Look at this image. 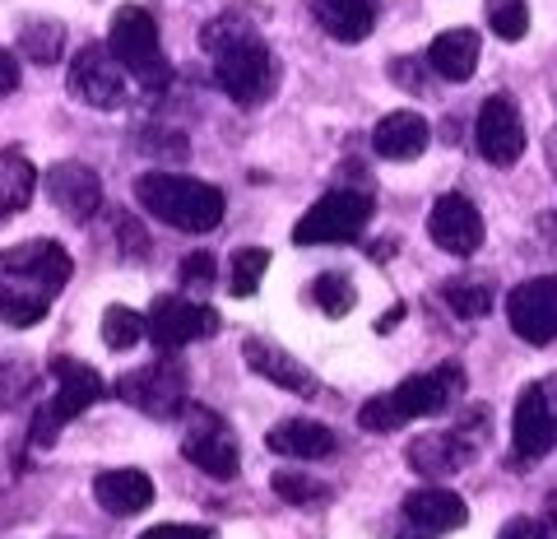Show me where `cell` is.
Here are the masks:
<instances>
[{"label": "cell", "instance_id": "obj_5", "mask_svg": "<svg viewBox=\"0 0 557 539\" xmlns=\"http://www.w3.org/2000/svg\"><path fill=\"white\" fill-rule=\"evenodd\" d=\"M108 47H112V57L121 61V71H126L139 89L163 94L172 84V65H168L163 42H159V24H153V14L145 5H121L112 14Z\"/></svg>", "mask_w": 557, "mask_h": 539}, {"label": "cell", "instance_id": "obj_7", "mask_svg": "<svg viewBox=\"0 0 557 539\" xmlns=\"http://www.w3.org/2000/svg\"><path fill=\"white\" fill-rule=\"evenodd\" d=\"M186 387H190V377H186L182 363L177 358H159V363H145V368L116 377L112 391L126 400L131 409L149 414V419H182V409L190 405Z\"/></svg>", "mask_w": 557, "mask_h": 539}, {"label": "cell", "instance_id": "obj_14", "mask_svg": "<svg viewBox=\"0 0 557 539\" xmlns=\"http://www.w3.org/2000/svg\"><path fill=\"white\" fill-rule=\"evenodd\" d=\"M483 233L487 229H483L479 205L469 196H460V191H446L428 215V237L450 256H474L483 247Z\"/></svg>", "mask_w": 557, "mask_h": 539}, {"label": "cell", "instance_id": "obj_6", "mask_svg": "<svg viewBox=\"0 0 557 539\" xmlns=\"http://www.w3.org/2000/svg\"><path fill=\"white\" fill-rule=\"evenodd\" d=\"M372 210H376V200L368 196V191H358V186H335V191H325V196L298 219V229H293V242H298V247H330V242H354V237H362V229L372 223Z\"/></svg>", "mask_w": 557, "mask_h": 539}, {"label": "cell", "instance_id": "obj_3", "mask_svg": "<svg viewBox=\"0 0 557 539\" xmlns=\"http://www.w3.org/2000/svg\"><path fill=\"white\" fill-rule=\"evenodd\" d=\"M135 200L159 223L182 233H214L223 223V210H228L219 186L186 177V172H145V177H135Z\"/></svg>", "mask_w": 557, "mask_h": 539}, {"label": "cell", "instance_id": "obj_23", "mask_svg": "<svg viewBox=\"0 0 557 539\" xmlns=\"http://www.w3.org/2000/svg\"><path fill=\"white\" fill-rule=\"evenodd\" d=\"M479 51H483V38L474 28H446V33H437L432 38V47H428V65L437 71L442 79H450V84H460V79H469L479 71Z\"/></svg>", "mask_w": 557, "mask_h": 539}, {"label": "cell", "instance_id": "obj_12", "mask_svg": "<svg viewBox=\"0 0 557 539\" xmlns=\"http://www.w3.org/2000/svg\"><path fill=\"white\" fill-rule=\"evenodd\" d=\"M507 321L525 344L557 340V274H539L507 293Z\"/></svg>", "mask_w": 557, "mask_h": 539}, {"label": "cell", "instance_id": "obj_2", "mask_svg": "<svg viewBox=\"0 0 557 539\" xmlns=\"http://www.w3.org/2000/svg\"><path fill=\"white\" fill-rule=\"evenodd\" d=\"M200 47L209 51V61H214V84L237 108H260V102L274 94V84H278L274 51L251 20L219 14L214 24L200 28Z\"/></svg>", "mask_w": 557, "mask_h": 539}, {"label": "cell", "instance_id": "obj_32", "mask_svg": "<svg viewBox=\"0 0 557 539\" xmlns=\"http://www.w3.org/2000/svg\"><path fill=\"white\" fill-rule=\"evenodd\" d=\"M270 489H274L278 498H284V502H293V507H311V502H325V493H330L325 483L298 475V469H274Z\"/></svg>", "mask_w": 557, "mask_h": 539}, {"label": "cell", "instance_id": "obj_21", "mask_svg": "<svg viewBox=\"0 0 557 539\" xmlns=\"http://www.w3.org/2000/svg\"><path fill=\"white\" fill-rule=\"evenodd\" d=\"M94 498L108 516H135L153 502V479L145 469H102L94 479Z\"/></svg>", "mask_w": 557, "mask_h": 539}, {"label": "cell", "instance_id": "obj_18", "mask_svg": "<svg viewBox=\"0 0 557 539\" xmlns=\"http://www.w3.org/2000/svg\"><path fill=\"white\" fill-rule=\"evenodd\" d=\"M242 358H247V368L256 377L274 381V387H284L293 395H317V377H311L307 363H298L288 350H278V344H270L265 335H251L247 344H242Z\"/></svg>", "mask_w": 557, "mask_h": 539}, {"label": "cell", "instance_id": "obj_16", "mask_svg": "<svg viewBox=\"0 0 557 539\" xmlns=\"http://www.w3.org/2000/svg\"><path fill=\"white\" fill-rule=\"evenodd\" d=\"M557 442V414H553V400L544 387H525L516 400V414H511V446L520 461H544L548 446Z\"/></svg>", "mask_w": 557, "mask_h": 539}, {"label": "cell", "instance_id": "obj_4", "mask_svg": "<svg viewBox=\"0 0 557 539\" xmlns=\"http://www.w3.org/2000/svg\"><path fill=\"white\" fill-rule=\"evenodd\" d=\"M460 387H465L460 363H442V368H432V372L399 381L386 395H372L368 405L358 409V424L368 432H395L413 419H432V414L450 409V400L460 395Z\"/></svg>", "mask_w": 557, "mask_h": 539}, {"label": "cell", "instance_id": "obj_26", "mask_svg": "<svg viewBox=\"0 0 557 539\" xmlns=\"http://www.w3.org/2000/svg\"><path fill=\"white\" fill-rule=\"evenodd\" d=\"M442 303L456 311L460 321H483L487 311H493L497 293H493V284H487V280H479V274H456V280L442 284Z\"/></svg>", "mask_w": 557, "mask_h": 539}, {"label": "cell", "instance_id": "obj_24", "mask_svg": "<svg viewBox=\"0 0 557 539\" xmlns=\"http://www.w3.org/2000/svg\"><path fill=\"white\" fill-rule=\"evenodd\" d=\"M317 24L330 33L335 42H362L376 28V0H311Z\"/></svg>", "mask_w": 557, "mask_h": 539}, {"label": "cell", "instance_id": "obj_30", "mask_svg": "<svg viewBox=\"0 0 557 539\" xmlns=\"http://www.w3.org/2000/svg\"><path fill=\"white\" fill-rule=\"evenodd\" d=\"M265 270H270L265 247H237L233 266H228V293L233 298H251V293L260 289V280H265Z\"/></svg>", "mask_w": 557, "mask_h": 539}, {"label": "cell", "instance_id": "obj_17", "mask_svg": "<svg viewBox=\"0 0 557 539\" xmlns=\"http://www.w3.org/2000/svg\"><path fill=\"white\" fill-rule=\"evenodd\" d=\"M51 377H57V395H51V419H57L61 428L70 419H79L89 405H98L102 395H108V381L98 377V368H89V363H79V358H65L57 354L51 358Z\"/></svg>", "mask_w": 557, "mask_h": 539}, {"label": "cell", "instance_id": "obj_25", "mask_svg": "<svg viewBox=\"0 0 557 539\" xmlns=\"http://www.w3.org/2000/svg\"><path fill=\"white\" fill-rule=\"evenodd\" d=\"M38 191V168L28 163V154L20 145L0 149V223H10L14 215H24Z\"/></svg>", "mask_w": 557, "mask_h": 539}, {"label": "cell", "instance_id": "obj_31", "mask_svg": "<svg viewBox=\"0 0 557 539\" xmlns=\"http://www.w3.org/2000/svg\"><path fill=\"white\" fill-rule=\"evenodd\" d=\"M487 28L502 42H520L530 33V5L525 0H487Z\"/></svg>", "mask_w": 557, "mask_h": 539}, {"label": "cell", "instance_id": "obj_10", "mask_svg": "<svg viewBox=\"0 0 557 539\" xmlns=\"http://www.w3.org/2000/svg\"><path fill=\"white\" fill-rule=\"evenodd\" d=\"M214 330H219L214 307L186 298V293H163V298H153L149 317H145V335L159 344L163 354L186 350V344H196V340H209Z\"/></svg>", "mask_w": 557, "mask_h": 539}, {"label": "cell", "instance_id": "obj_40", "mask_svg": "<svg viewBox=\"0 0 557 539\" xmlns=\"http://www.w3.org/2000/svg\"><path fill=\"white\" fill-rule=\"evenodd\" d=\"M399 317H405V307H399V303H395V307L386 311V317H381V326H376V330H391V326H395Z\"/></svg>", "mask_w": 557, "mask_h": 539}, {"label": "cell", "instance_id": "obj_34", "mask_svg": "<svg viewBox=\"0 0 557 539\" xmlns=\"http://www.w3.org/2000/svg\"><path fill=\"white\" fill-rule=\"evenodd\" d=\"M214 280H219V260L209 256V252H190V256H182V284L186 289H214Z\"/></svg>", "mask_w": 557, "mask_h": 539}, {"label": "cell", "instance_id": "obj_22", "mask_svg": "<svg viewBox=\"0 0 557 539\" xmlns=\"http://www.w3.org/2000/svg\"><path fill=\"white\" fill-rule=\"evenodd\" d=\"M428 121L418 117V112H391V117H381L376 121V131H372V149L381 154V159H391V163H413L418 154L428 149Z\"/></svg>", "mask_w": 557, "mask_h": 539}, {"label": "cell", "instance_id": "obj_11", "mask_svg": "<svg viewBox=\"0 0 557 539\" xmlns=\"http://www.w3.org/2000/svg\"><path fill=\"white\" fill-rule=\"evenodd\" d=\"M131 75L121 71V61L112 57V47H84L75 51V61H70V94H75L79 102H89V108L98 112H116L126 108L131 98Z\"/></svg>", "mask_w": 557, "mask_h": 539}, {"label": "cell", "instance_id": "obj_39", "mask_svg": "<svg viewBox=\"0 0 557 539\" xmlns=\"http://www.w3.org/2000/svg\"><path fill=\"white\" fill-rule=\"evenodd\" d=\"M497 539H534V526H530V520H525V516H511V520H507V526H502V530H497Z\"/></svg>", "mask_w": 557, "mask_h": 539}, {"label": "cell", "instance_id": "obj_37", "mask_svg": "<svg viewBox=\"0 0 557 539\" xmlns=\"http://www.w3.org/2000/svg\"><path fill=\"white\" fill-rule=\"evenodd\" d=\"M14 89H20V61L0 47V94H14Z\"/></svg>", "mask_w": 557, "mask_h": 539}, {"label": "cell", "instance_id": "obj_41", "mask_svg": "<svg viewBox=\"0 0 557 539\" xmlns=\"http://www.w3.org/2000/svg\"><path fill=\"white\" fill-rule=\"evenodd\" d=\"M553 172H557V131H553Z\"/></svg>", "mask_w": 557, "mask_h": 539}, {"label": "cell", "instance_id": "obj_38", "mask_svg": "<svg viewBox=\"0 0 557 539\" xmlns=\"http://www.w3.org/2000/svg\"><path fill=\"white\" fill-rule=\"evenodd\" d=\"M534 530H539L534 539H557V493H548L544 516H539V526H534Z\"/></svg>", "mask_w": 557, "mask_h": 539}, {"label": "cell", "instance_id": "obj_33", "mask_svg": "<svg viewBox=\"0 0 557 539\" xmlns=\"http://www.w3.org/2000/svg\"><path fill=\"white\" fill-rule=\"evenodd\" d=\"M28 391H33V368L28 363H0V409L20 405Z\"/></svg>", "mask_w": 557, "mask_h": 539}, {"label": "cell", "instance_id": "obj_27", "mask_svg": "<svg viewBox=\"0 0 557 539\" xmlns=\"http://www.w3.org/2000/svg\"><path fill=\"white\" fill-rule=\"evenodd\" d=\"M307 298L317 303L325 317H348V311H354V303H358V289H354V280H348V274H339V270H325V274H317V280H311V289H307Z\"/></svg>", "mask_w": 557, "mask_h": 539}, {"label": "cell", "instance_id": "obj_35", "mask_svg": "<svg viewBox=\"0 0 557 539\" xmlns=\"http://www.w3.org/2000/svg\"><path fill=\"white\" fill-rule=\"evenodd\" d=\"M214 530H205V526H177V520H168V526H149L139 539H209Z\"/></svg>", "mask_w": 557, "mask_h": 539}, {"label": "cell", "instance_id": "obj_29", "mask_svg": "<svg viewBox=\"0 0 557 539\" xmlns=\"http://www.w3.org/2000/svg\"><path fill=\"white\" fill-rule=\"evenodd\" d=\"M139 340H145V317H139L135 307H126V303H112L108 311H102V344H108L112 354H126V350H135Z\"/></svg>", "mask_w": 557, "mask_h": 539}, {"label": "cell", "instance_id": "obj_9", "mask_svg": "<svg viewBox=\"0 0 557 539\" xmlns=\"http://www.w3.org/2000/svg\"><path fill=\"white\" fill-rule=\"evenodd\" d=\"M487 438V428H474L469 432V419H460V428H437V432H423V438H413L405 446V461L413 475H423V479H450V475H460V469L479 456V446Z\"/></svg>", "mask_w": 557, "mask_h": 539}, {"label": "cell", "instance_id": "obj_36", "mask_svg": "<svg viewBox=\"0 0 557 539\" xmlns=\"http://www.w3.org/2000/svg\"><path fill=\"white\" fill-rule=\"evenodd\" d=\"M57 432H61V424L51 419V409H38V414H33V432H28V442H33V446H51V442H57Z\"/></svg>", "mask_w": 557, "mask_h": 539}, {"label": "cell", "instance_id": "obj_20", "mask_svg": "<svg viewBox=\"0 0 557 539\" xmlns=\"http://www.w3.org/2000/svg\"><path fill=\"white\" fill-rule=\"evenodd\" d=\"M405 520L409 526H418L423 535H446V530H460L465 520H469V507H465V498L460 493H450V489H413L405 498Z\"/></svg>", "mask_w": 557, "mask_h": 539}, {"label": "cell", "instance_id": "obj_19", "mask_svg": "<svg viewBox=\"0 0 557 539\" xmlns=\"http://www.w3.org/2000/svg\"><path fill=\"white\" fill-rule=\"evenodd\" d=\"M265 446L284 461H325V456H335L339 438L317 419H284L265 432Z\"/></svg>", "mask_w": 557, "mask_h": 539}, {"label": "cell", "instance_id": "obj_15", "mask_svg": "<svg viewBox=\"0 0 557 539\" xmlns=\"http://www.w3.org/2000/svg\"><path fill=\"white\" fill-rule=\"evenodd\" d=\"M42 186H47V200L57 205L65 219H75V223L94 219L98 205H102V177H98L89 163H75V159L51 163L47 177H42Z\"/></svg>", "mask_w": 557, "mask_h": 539}, {"label": "cell", "instance_id": "obj_28", "mask_svg": "<svg viewBox=\"0 0 557 539\" xmlns=\"http://www.w3.org/2000/svg\"><path fill=\"white\" fill-rule=\"evenodd\" d=\"M20 47H24V57L38 61V65L61 61L65 24H57V20H24V24H20Z\"/></svg>", "mask_w": 557, "mask_h": 539}, {"label": "cell", "instance_id": "obj_8", "mask_svg": "<svg viewBox=\"0 0 557 539\" xmlns=\"http://www.w3.org/2000/svg\"><path fill=\"white\" fill-rule=\"evenodd\" d=\"M182 456L200 469L209 479H237L242 475V451H237V438L233 428L219 419L214 409L205 405H186L182 409Z\"/></svg>", "mask_w": 557, "mask_h": 539}, {"label": "cell", "instance_id": "obj_1", "mask_svg": "<svg viewBox=\"0 0 557 539\" xmlns=\"http://www.w3.org/2000/svg\"><path fill=\"white\" fill-rule=\"evenodd\" d=\"M75 274V260L61 242L33 237L20 247L0 252V326H38L51 303L61 298V289Z\"/></svg>", "mask_w": 557, "mask_h": 539}, {"label": "cell", "instance_id": "obj_13", "mask_svg": "<svg viewBox=\"0 0 557 539\" xmlns=\"http://www.w3.org/2000/svg\"><path fill=\"white\" fill-rule=\"evenodd\" d=\"M474 145L493 168H511L520 154H525V121H520V108L507 94H493L479 108Z\"/></svg>", "mask_w": 557, "mask_h": 539}]
</instances>
